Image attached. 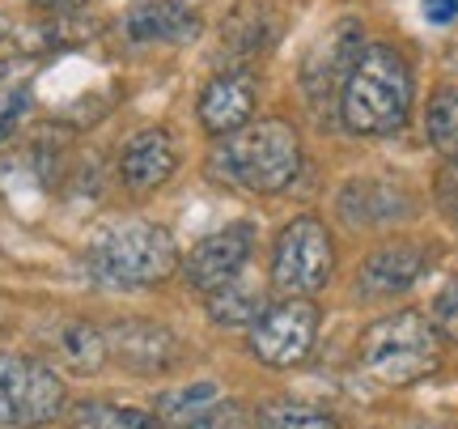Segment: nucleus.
Segmentation results:
<instances>
[{
	"mask_svg": "<svg viewBox=\"0 0 458 429\" xmlns=\"http://www.w3.org/2000/svg\"><path fill=\"white\" fill-rule=\"evenodd\" d=\"M255 429H340L327 408H314L306 399H272L255 416Z\"/></svg>",
	"mask_w": 458,
	"mask_h": 429,
	"instance_id": "20",
	"label": "nucleus"
},
{
	"mask_svg": "<svg viewBox=\"0 0 458 429\" xmlns=\"http://www.w3.org/2000/svg\"><path fill=\"white\" fill-rule=\"evenodd\" d=\"M179 170V145L165 128H140L128 145L119 149V179L128 192L148 196L174 179Z\"/></svg>",
	"mask_w": 458,
	"mask_h": 429,
	"instance_id": "14",
	"label": "nucleus"
},
{
	"mask_svg": "<svg viewBox=\"0 0 458 429\" xmlns=\"http://www.w3.org/2000/svg\"><path fill=\"white\" fill-rule=\"evenodd\" d=\"M250 251H255V226H250V221H229L221 230L204 234L196 247L182 255L179 272L187 277L191 289L213 294V289H221L225 281H233V277L242 272L246 260H250Z\"/></svg>",
	"mask_w": 458,
	"mask_h": 429,
	"instance_id": "9",
	"label": "nucleus"
},
{
	"mask_svg": "<svg viewBox=\"0 0 458 429\" xmlns=\"http://www.w3.org/2000/svg\"><path fill=\"white\" fill-rule=\"evenodd\" d=\"M416 82L408 56L391 43H369L340 94V124L352 136H394L408 128Z\"/></svg>",
	"mask_w": 458,
	"mask_h": 429,
	"instance_id": "2",
	"label": "nucleus"
},
{
	"mask_svg": "<svg viewBox=\"0 0 458 429\" xmlns=\"http://www.w3.org/2000/svg\"><path fill=\"white\" fill-rule=\"evenodd\" d=\"M43 345H47L51 370L60 365L68 374H98L102 365L111 362L106 331L94 328V323H85V319H60V323H51L47 336H43Z\"/></svg>",
	"mask_w": 458,
	"mask_h": 429,
	"instance_id": "16",
	"label": "nucleus"
},
{
	"mask_svg": "<svg viewBox=\"0 0 458 429\" xmlns=\"http://www.w3.org/2000/svg\"><path fill=\"white\" fill-rule=\"evenodd\" d=\"M425 17L433 26H450L458 17V0H425Z\"/></svg>",
	"mask_w": 458,
	"mask_h": 429,
	"instance_id": "25",
	"label": "nucleus"
},
{
	"mask_svg": "<svg viewBox=\"0 0 458 429\" xmlns=\"http://www.w3.org/2000/svg\"><path fill=\"white\" fill-rule=\"evenodd\" d=\"M64 379L38 357L0 353V425L38 429L64 413Z\"/></svg>",
	"mask_w": 458,
	"mask_h": 429,
	"instance_id": "6",
	"label": "nucleus"
},
{
	"mask_svg": "<svg viewBox=\"0 0 458 429\" xmlns=\"http://www.w3.org/2000/svg\"><path fill=\"white\" fill-rule=\"evenodd\" d=\"M4 34H9V26H4V17H0V39H4Z\"/></svg>",
	"mask_w": 458,
	"mask_h": 429,
	"instance_id": "28",
	"label": "nucleus"
},
{
	"mask_svg": "<svg viewBox=\"0 0 458 429\" xmlns=\"http://www.w3.org/2000/svg\"><path fill=\"white\" fill-rule=\"evenodd\" d=\"M250 425V416H246V408L242 404H238V399H221V404H216L213 413L204 416V421H199L196 429H246Z\"/></svg>",
	"mask_w": 458,
	"mask_h": 429,
	"instance_id": "23",
	"label": "nucleus"
},
{
	"mask_svg": "<svg viewBox=\"0 0 458 429\" xmlns=\"http://www.w3.org/2000/svg\"><path fill=\"white\" fill-rule=\"evenodd\" d=\"M335 277V243L323 217L301 213L284 221L272 247V289L280 297H314Z\"/></svg>",
	"mask_w": 458,
	"mask_h": 429,
	"instance_id": "5",
	"label": "nucleus"
},
{
	"mask_svg": "<svg viewBox=\"0 0 458 429\" xmlns=\"http://www.w3.org/2000/svg\"><path fill=\"white\" fill-rule=\"evenodd\" d=\"M318 323L323 311L310 297H280L267 302V311L246 328V345L272 370H293L310 357L314 340H318Z\"/></svg>",
	"mask_w": 458,
	"mask_h": 429,
	"instance_id": "7",
	"label": "nucleus"
},
{
	"mask_svg": "<svg viewBox=\"0 0 458 429\" xmlns=\"http://www.w3.org/2000/svg\"><path fill=\"white\" fill-rule=\"evenodd\" d=\"M68 429H162V425L145 408H128V404H111V399H85V404L72 408V425Z\"/></svg>",
	"mask_w": 458,
	"mask_h": 429,
	"instance_id": "19",
	"label": "nucleus"
},
{
	"mask_svg": "<svg viewBox=\"0 0 458 429\" xmlns=\"http://www.w3.org/2000/svg\"><path fill=\"white\" fill-rule=\"evenodd\" d=\"M47 13H60V17H68V13H77V9H85L89 0H38Z\"/></svg>",
	"mask_w": 458,
	"mask_h": 429,
	"instance_id": "27",
	"label": "nucleus"
},
{
	"mask_svg": "<svg viewBox=\"0 0 458 429\" xmlns=\"http://www.w3.org/2000/svg\"><path fill=\"white\" fill-rule=\"evenodd\" d=\"M428 323L437 328V336H445V340H458V277H450V281L442 285V294L433 297Z\"/></svg>",
	"mask_w": 458,
	"mask_h": 429,
	"instance_id": "22",
	"label": "nucleus"
},
{
	"mask_svg": "<svg viewBox=\"0 0 458 429\" xmlns=\"http://www.w3.org/2000/svg\"><path fill=\"white\" fill-rule=\"evenodd\" d=\"M433 264V247L411 243V238H394L382 243L374 255H365V264L357 272V289L365 297H399L420 281Z\"/></svg>",
	"mask_w": 458,
	"mask_h": 429,
	"instance_id": "12",
	"label": "nucleus"
},
{
	"mask_svg": "<svg viewBox=\"0 0 458 429\" xmlns=\"http://www.w3.org/2000/svg\"><path fill=\"white\" fill-rule=\"evenodd\" d=\"M106 353L131 374H162L179 362V340L174 331L148 319H123L106 328Z\"/></svg>",
	"mask_w": 458,
	"mask_h": 429,
	"instance_id": "13",
	"label": "nucleus"
},
{
	"mask_svg": "<svg viewBox=\"0 0 458 429\" xmlns=\"http://www.w3.org/2000/svg\"><path fill=\"white\" fill-rule=\"evenodd\" d=\"M360 370L386 387H411L442 365V336L420 311H394L360 336Z\"/></svg>",
	"mask_w": 458,
	"mask_h": 429,
	"instance_id": "4",
	"label": "nucleus"
},
{
	"mask_svg": "<svg viewBox=\"0 0 458 429\" xmlns=\"http://www.w3.org/2000/svg\"><path fill=\"white\" fill-rule=\"evenodd\" d=\"M425 133H428V145L437 149V153L458 158V85H442L428 99Z\"/></svg>",
	"mask_w": 458,
	"mask_h": 429,
	"instance_id": "21",
	"label": "nucleus"
},
{
	"mask_svg": "<svg viewBox=\"0 0 458 429\" xmlns=\"http://www.w3.org/2000/svg\"><path fill=\"white\" fill-rule=\"evenodd\" d=\"M199 13L182 0H140L123 17V39L128 43H191L199 34Z\"/></svg>",
	"mask_w": 458,
	"mask_h": 429,
	"instance_id": "15",
	"label": "nucleus"
},
{
	"mask_svg": "<svg viewBox=\"0 0 458 429\" xmlns=\"http://www.w3.org/2000/svg\"><path fill=\"white\" fill-rule=\"evenodd\" d=\"M301 133L289 119L267 116L221 136L208 153V175L250 196H276L301 175Z\"/></svg>",
	"mask_w": 458,
	"mask_h": 429,
	"instance_id": "1",
	"label": "nucleus"
},
{
	"mask_svg": "<svg viewBox=\"0 0 458 429\" xmlns=\"http://www.w3.org/2000/svg\"><path fill=\"white\" fill-rule=\"evenodd\" d=\"M255 99H259V77L250 64H233L225 73H216L213 82L199 90L196 102V119L199 128L221 141V136L238 133L255 119Z\"/></svg>",
	"mask_w": 458,
	"mask_h": 429,
	"instance_id": "10",
	"label": "nucleus"
},
{
	"mask_svg": "<svg viewBox=\"0 0 458 429\" xmlns=\"http://www.w3.org/2000/svg\"><path fill=\"white\" fill-rule=\"evenodd\" d=\"M335 209H340L348 230H386V226H399L416 213L411 192L391 179H348L340 187Z\"/></svg>",
	"mask_w": 458,
	"mask_h": 429,
	"instance_id": "11",
	"label": "nucleus"
},
{
	"mask_svg": "<svg viewBox=\"0 0 458 429\" xmlns=\"http://www.w3.org/2000/svg\"><path fill=\"white\" fill-rule=\"evenodd\" d=\"M369 47L365 43V26H360V17H340L335 26L314 39V47L301 56V68H297V85H301V94L310 102L314 111H323V107H340V94L348 77H352V68H357L360 51Z\"/></svg>",
	"mask_w": 458,
	"mask_h": 429,
	"instance_id": "8",
	"label": "nucleus"
},
{
	"mask_svg": "<svg viewBox=\"0 0 458 429\" xmlns=\"http://www.w3.org/2000/svg\"><path fill=\"white\" fill-rule=\"evenodd\" d=\"M221 399H225V387H221V382L196 379V382H187V387H170V391H162L157 404H153V416H157V425L162 429H196Z\"/></svg>",
	"mask_w": 458,
	"mask_h": 429,
	"instance_id": "17",
	"label": "nucleus"
},
{
	"mask_svg": "<svg viewBox=\"0 0 458 429\" xmlns=\"http://www.w3.org/2000/svg\"><path fill=\"white\" fill-rule=\"evenodd\" d=\"M204 297H208V302H204L208 319L221 323V328H250V323L267 311V294H263L259 285L242 281V272H238L233 281H225L221 289L204 294Z\"/></svg>",
	"mask_w": 458,
	"mask_h": 429,
	"instance_id": "18",
	"label": "nucleus"
},
{
	"mask_svg": "<svg viewBox=\"0 0 458 429\" xmlns=\"http://www.w3.org/2000/svg\"><path fill=\"white\" fill-rule=\"evenodd\" d=\"M437 204H442V213L458 226V158H445L442 175H437Z\"/></svg>",
	"mask_w": 458,
	"mask_h": 429,
	"instance_id": "24",
	"label": "nucleus"
},
{
	"mask_svg": "<svg viewBox=\"0 0 458 429\" xmlns=\"http://www.w3.org/2000/svg\"><path fill=\"white\" fill-rule=\"evenodd\" d=\"M21 111H26V94H13V99L0 107V141L13 133V124H17V116H21Z\"/></svg>",
	"mask_w": 458,
	"mask_h": 429,
	"instance_id": "26",
	"label": "nucleus"
},
{
	"mask_svg": "<svg viewBox=\"0 0 458 429\" xmlns=\"http://www.w3.org/2000/svg\"><path fill=\"white\" fill-rule=\"evenodd\" d=\"M182 255L174 234L157 226V221H114L89 243V268L102 281L123 285V289H145V285H162L179 272Z\"/></svg>",
	"mask_w": 458,
	"mask_h": 429,
	"instance_id": "3",
	"label": "nucleus"
}]
</instances>
